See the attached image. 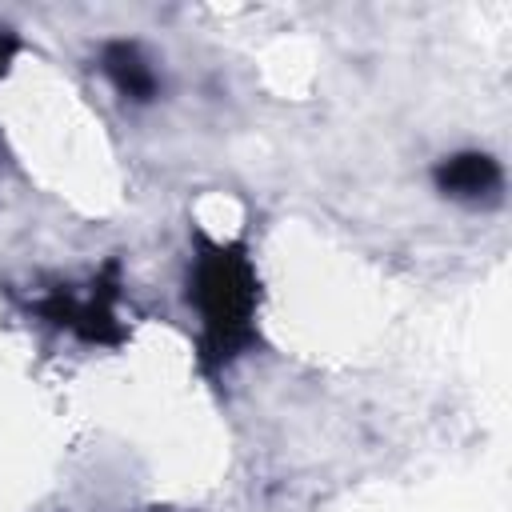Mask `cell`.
<instances>
[{"mask_svg": "<svg viewBox=\"0 0 512 512\" xmlns=\"http://www.w3.org/2000/svg\"><path fill=\"white\" fill-rule=\"evenodd\" d=\"M188 304L200 316V368L220 372L240 352L260 344L256 308H260V276L244 240H208L196 232V256L188 268Z\"/></svg>", "mask_w": 512, "mask_h": 512, "instance_id": "cell-1", "label": "cell"}, {"mask_svg": "<svg viewBox=\"0 0 512 512\" xmlns=\"http://www.w3.org/2000/svg\"><path fill=\"white\" fill-rule=\"evenodd\" d=\"M116 300H120V256H112L84 288H56L52 296L36 300V312L56 324L68 328L72 336H80L84 344H104V348H120L128 340L124 324L116 320Z\"/></svg>", "mask_w": 512, "mask_h": 512, "instance_id": "cell-2", "label": "cell"}, {"mask_svg": "<svg viewBox=\"0 0 512 512\" xmlns=\"http://www.w3.org/2000/svg\"><path fill=\"white\" fill-rule=\"evenodd\" d=\"M432 184H436V192H444L448 200H460V204H492V200H500L504 168H500L496 156L468 148V152L444 156V160L432 168Z\"/></svg>", "mask_w": 512, "mask_h": 512, "instance_id": "cell-3", "label": "cell"}, {"mask_svg": "<svg viewBox=\"0 0 512 512\" xmlns=\"http://www.w3.org/2000/svg\"><path fill=\"white\" fill-rule=\"evenodd\" d=\"M100 68L112 80V88L132 104H148L160 96V76L136 40H108L100 48Z\"/></svg>", "mask_w": 512, "mask_h": 512, "instance_id": "cell-4", "label": "cell"}, {"mask_svg": "<svg viewBox=\"0 0 512 512\" xmlns=\"http://www.w3.org/2000/svg\"><path fill=\"white\" fill-rule=\"evenodd\" d=\"M16 52H20V36L12 28H0V76L8 72V64H12Z\"/></svg>", "mask_w": 512, "mask_h": 512, "instance_id": "cell-5", "label": "cell"}]
</instances>
